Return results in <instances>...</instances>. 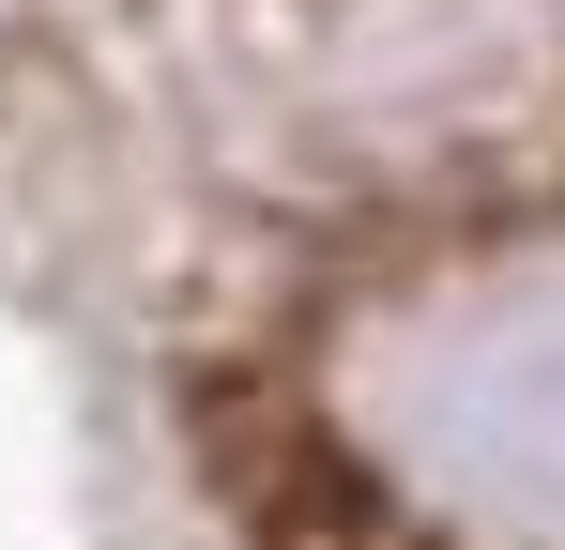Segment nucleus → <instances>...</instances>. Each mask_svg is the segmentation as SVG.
I'll return each instance as SVG.
<instances>
[]
</instances>
